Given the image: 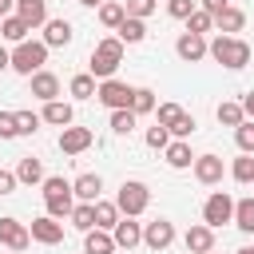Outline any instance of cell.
Returning <instances> with one entry per match:
<instances>
[{
    "mask_svg": "<svg viewBox=\"0 0 254 254\" xmlns=\"http://www.w3.org/2000/svg\"><path fill=\"white\" fill-rule=\"evenodd\" d=\"M167 163H171L175 171H183V167H194V155H190V143H183V139H175V143L167 147Z\"/></svg>",
    "mask_w": 254,
    "mask_h": 254,
    "instance_id": "obj_28",
    "label": "cell"
},
{
    "mask_svg": "<svg viewBox=\"0 0 254 254\" xmlns=\"http://www.w3.org/2000/svg\"><path fill=\"white\" fill-rule=\"evenodd\" d=\"M115 36H119L123 44H143V40H147V20H135V16H127V20L115 28Z\"/></svg>",
    "mask_w": 254,
    "mask_h": 254,
    "instance_id": "obj_24",
    "label": "cell"
},
{
    "mask_svg": "<svg viewBox=\"0 0 254 254\" xmlns=\"http://www.w3.org/2000/svg\"><path fill=\"white\" fill-rule=\"evenodd\" d=\"M214 115H218V123H222V127H242V123H246V111H242V103H230V99H222Z\"/></svg>",
    "mask_w": 254,
    "mask_h": 254,
    "instance_id": "obj_27",
    "label": "cell"
},
{
    "mask_svg": "<svg viewBox=\"0 0 254 254\" xmlns=\"http://www.w3.org/2000/svg\"><path fill=\"white\" fill-rule=\"evenodd\" d=\"M40 123H44V119H40L36 111H16V127H20V135H36Z\"/></svg>",
    "mask_w": 254,
    "mask_h": 254,
    "instance_id": "obj_40",
    "label": "cell"
},
{
    "mask_svg": "<svg viewBox=\"0 0 254 254\" xmlns=\"http://www.w3.org/2000/svg\"><path fill=\"white\" fill-rule=\"evenodd\" d=\"M234 143H238L242 155H254V123H250V119H246L242 127H234Z\"/></svg>",
    "mask_w": 254,
    "mask_h": 254,
    "instance_id": "obj_38",
    "label": "cell"
},
{
    "mask_svg": "<svg viewBox=\"0 0 254 254\" xmlns=\"http://www.w3.org/2000/svg\"><path fill=\"white\" fill-rule=\"evenodd\" d=\"M8 67H12V52L0 44V71H8Z\"/></svg>",
    "mask_w": 254,
    "mask_h": 254,
    "instance_id": "obj_46",
    "label": "cell"
},
{
    "mask_svg": "<svg viewBox=\"0 0 254 254\" xmlns=\"http://www.w3.org/2000/svg\"><path fill=\"white\" fill-rule=\"evenodd\" d=\"M155 111H159V127H167L175 139H187V135L194 131V115L183 111L179 103H159Z\"/></svg>",
    "mask_w": 254,
    "mask_h": 254,
    "instance_id": "obj_6",
    "label": "cell"
},
{
    "mask_svg": "<svg viewBox=\"0 0 254 254\" xmlns=\"http://www.w3.org/2000/svg\"><path fill=\"white\" fill-rule=\"evenodd\" d=\"M175 52H179V60H183V64H198V60H206V56H210V44H206V36L183 32V36L175 40Z\"/></svg>",
    "mask_w": 254,
    "mask_h": 254,
    "instance_id": "obj_10",
    "label": "cell"
},
{
    "mask_svg": "<svg viewBox=\"0 0 254 254\" xmlns=\"http://www.w3.org/2000/svg\"><path fill=\"white\" fill-rule=\"evenodd\" d=\"M202 222H206L210 230H218V226L234 222V198H230L226 190H214V194L202 202Z\"/></svg>",
    "mask_w": 254,
    "mask_h": 254,
    "instance_id": "obj_7",
    "label": "cell"
},
{
    "mask_svg": "<svg viewBox=\"0 0 254 254\" xmlns=\"http://www.w3.org/2000/svg\"><path fill=\"white\" fill-rule=\"evenodd\" d=\"M234 226L242 234H254V198H238L234 202Z\"/></svg>",
    "mask_w": 254,
    "mask_h": 254,
    "instance_id": "obj_31",
    "label": "cell"
},
{
    "mask_svg": "<svg viewBox=\"0 0 254 254\" xmlns=\"http://www.w3.org/2000/svg\"><path fill=\"white\" fill-rule=\"evenodd\" d=\"M0 246H8V250H16V254H24V250L32 246V230H28L20 218H0Z\"/></svg>",
    "mask_w": 254,
    "mask_h": 254,
    "instance_id": "obj_9",
    "label": "cell"
},
{
    "mask_svg": "<svg viewBox=\"0 0 254 254\" xmlns=\"http://www.w3.org/2000/svg\"><path fill=\"white\" fill-rule=\"evenodd\" d=\"M71 36H75V32H71L67 20H48V24H44V44H48V48H67Z\"/></svg>",
    "mask_w": 254,
    "mask_h": 254,
    "instance_id": "obj_21",
    "label": "cell"
},
{
    "mask_svg": "<svg viewBox=\"0 0 254 254\" xmlns=\"http://www.w3.org/2000/svg\"><path fill=\"white\" fill-rule=\"evenodd\" d=\"M32 95H36L40 103L60 99V75H52V71H36V75H32Z\"/></svg>",
    "mask_w": 254,
    "mask_h": 254,
    "instance_id": "obj_17",
    "label": "cell"
},
{
    "mask_svg": "<svg viewBox=\"0 0 254 254\" xmlns=\"http://www.w3.org/2000/svg\"><path fill=\"white\" fill-rule=\"evenodd\" d=\"M95 99H99L103 107H111V111H123V107H131V99H135V87H127V83H119V79H103L99 91H95Z\"/></svg>",
    "mask_w": 254,
    "mask_h": 254,
    "instance_id": "obj_8",
    "label": "cell"
},
{
    "mask_svg": "<svg viewBox=\"0 0 254 254\" xmlns=\"http://www.w3.org/2000/svg\"><path fill=\"white\" fill-rule=\"evenodd\" d=\"M111 238H115V246H119V250H131V246H139V242H143V226H139L135 218H119V222H115V230H111Z\"/></svg>",
    "mask_w": 254,
    "mask_h": 254,
    "instance_id": "obj_16",
    "label": "cell"
},
{
    "mask_svg": "<svg viewBox=\"0 0 254 254\" xmlns=\"http://www.w3.org/2000/svg\"><path fill=\"white\" fill-rule=\"evenodd\" d=\"M167 12H171L175 20H190V12H194V0H167Z\"/></svg>",
    "mask_w": 254,
    "mask_h": 254,
    "instance_id": "obj_42",
    "label": "cell"
},
{
    "mask_svg": "<svg viewBox=\"0 0 254 254\" xmlns=\"http://www.w3.org/2000/svg\"><path fill=\"white\" fill-rule=\"evenodd\" d=\"M147 147H155V151H167V147H171V131L155 123V127L147 131Z\"/></svg>",
    "mask_w": 254,
    "mask_h": 254,
    "instance_id": "obj_41",
    "label": "cell"
},
{
    "mask_svg": "<svg viewBox=\"0 0 254 254\" xmlns=\"http://www.w3.org/2000/svg\"><path fill=\"white\" fill-rule=\"evenodd\" d=\"M202 4V12H210V16H218L222 8H230V0H198Z\"/></svg>",
    "mask_w": 254,
    "mask_h": 254,
    "instance_id": "obj_45",
    "label": "cell"
},
{
    "mask_svg": "<svg viewBox=\"0 0 254 254\" xmlns=\"http://www.w3.org/2000/svg\"><path fill=\"white\" fill-rule=\"evenodd\" d=\"M238 254H254V246H242V250H238Z\"/></svg>",
    "mask_w": 254,
    "mask_h": 254,
    "instance_id": "obj_50",
    "label": "cell"
},
{
    "mask_svg": "<svg viewBox=\"0 0 254 254\" xmlns=\"http://www.w3.org/2000/svg\"><path fill=\"white\" fill-rule=\"evenodd\" d=\"M230 175H234V183H254V155H238L230 163Z\"/></svg>",
    "mask_w": 254,
    "mask_h": 254,
    "instance_id": "obj_34",
    "label": "cell"
},
{
    "mask_svg": "<svg viewBox=\"0 0 254 254\" xmlns=\"http://www.w3.org/2000/svg\"><path fill=\"white\" fill-rule=\"evenodd\" d=\"M79 4H87V8H95V4H107V0H79Z\"/></svg>",
    "mask_w": 254,
    "mask_h": 254,
    "instance_id": "obj_49",
    "label": "cell"
},
{
    "mask_svg": "<svg viewBox=\"0 0 254 254\" xmlns=\"http://www.w3.org/2000/svg\"><path fill=\"white\" fill-rule=\"evenodd\" d=\"M242 111H246V115H254V91H246V95H242Z\"/></svg>",
    "mask_w": 254,
    "mask_h": 254,
    "instance_id": "obj_47",
    "label": "cell"
},
{
    "mask_svg": "<svg viewBox=\"0 0 254 254\" xmlns=\"http://www.w3.org/2000/svg\"><path fill=\"white\" fill-rule=\"evenodd\" d=\"M71 190H75V198H79V202H99L103 179H99V175H79V179L71 183Z\"/></svg>",
    "mask_w": 254,
    "mask_h": 254,
    "instance_id": "obj_22",
    "label": "cell"
},
{
    "mask_svg": "<svg viewBox=\"0 0 254 254\" xmlns=\"http://www.w3.org/2000/svg\"><path fill=\"white\" fill-rule=\"evenodd\" d=\"M67 91H71L75 99H95V91H99V83H95V75H91V71H79V75H71V83H67Z\"/></svg>",
    "mask_w": 254,
    "mask_h": 254,
    "instance_id": "obj_25",
    "label": "cell"
},
{
    "mask_svg": "<svg viewBox=\"0 0 254 254\" xmlns=\"http://www.w3.org/2000/svg\"><path fill=\"white\" fill-rule=\"evenodd\" d=\"M242 24H246V12L242 8H222L218 16H214V28H218V36H234V32H242Z\"/></svg>",
    "mask_w": 254,
    "mask_h": 254,
    "instance_id": "obj_20",
    "label": "cell"
},
{
    "mask_svg": "<svg viewBox=\"0 0 254 254\" xmlns=\"http://www.w3.org/2000/svg\"><path fill=\"white\" fill-rule=\"evenodd\" d=\"M183 242H187V254H210L214 250V230L206 222H198V226H190L183 234Z\"/></svg>",
    "mask_w": 254,
    "mask_h": 254,
    "instance_id": "obj_15",
    "label": "cell"
},
{
    "mask_svg": "<svg viewBox=\"0 0 254 254\" xmlns=\"http://www.w3.org/2000/svg\"><path fill=\"white\" fill-rule=\"evenodd\" d=\"M119 64H123V40L119 36H111V40H99L95 48H91V75L103 83V79H115V71H119Z\"/></svg>",
    "mask_w": 254,
    "mask_h": 254,
    "instance_id": "obj_1",
    "label": "cell"
},
{
    "mask_svg": "<svg viewBox=\"0 0 254 254\" xmlns=\"http://www.w3.org/2000/svg\"><path fill=\"white\" fill-rule=\"evenodd\" d=\"M155 4H159V0H123V12L135 16V20H147V16L155 12Z\"/></svg>",
    "mask_w": 254,
    "mask_h": 254,
    "instance_id": "obj_39",
    "label": "cell"
},
{
    "mask_svg": "<svg viewBox=\"0 0 254 254\" xmlns=\"http://www.w3.org/2000/svg\"><path fill=\"white\" fill-rule=\"evenodd\" d=\"M91 147V131L87 127H64L60 131V151L64 155H83Z\"/></svg>",
    "mask_w": 254,
    "mask_h": 254,
    "instance_id": "obj_14",
    "label": "cell"
},
{
    "mask_svg": "<svg viewBox=\"0 0 254 254\" xmlns=\"http://www.w3.org/2000/svg\"><path fill=\"white\" fill-rule=\"evenodd\" d=\"M159 103H155V91L151 87H135V99H131V111L135 115H147V111H155Z\"/></svg>",
    "mask_w": 254,
    "mask_h": 254,
    "instance_id": "obj_36",
    "label": "cell"
},
{
    "mask_svg": "<svg viewBox=\"0 0 254 254\" xmlns=\"http://www.w3.org/2000/svg\"><path fill=\"white\" fill-rule=\"evenodd\" d=\"M44 123H52V127H71V119H75V111H71V103H64V99H52V103H44V115H40Z\"/></svg>",
    "mask_w": 254,
    "mask_h": 254,
    "instance_id": "obj_19",
    "label": "cell"
},
{
    "mask_svg": "<svg viewBox=\"0 0 254 254\" xmlns=\"http://www.w3.org/2000/svg\"><path fill=\"white\" fill-rule=\"evenodd\" d=\"M28 32H32V28H28L20 16H4V20H0V36H4V40H12V44H24V40H28Z\"/></svg>",
    "mask_w": 254,
    "mask_h": 254,
    "instance_id": "obj_26",
    "label": "cell"
},
{
    "mask_svg": "<svg viewBox=\"0 0 254 254\" xmlns=\"http://www.w3.org/2000/svg\"><path fill=\"white\" fill-rule=\"evenodd\" d=\"M16 183H20V179H16V171H0V194H12V190H16Z\"/></svg>",
    "mask_w": 254,
    "mask_h": 254,
    "instance_id": "obj_44",
    "label": "cell"
},
{
    "mask_svg": "<svg viewBox=\"0 0 254 254\" xmlns=\"http://www.w3.org/2000/svg\"><path fill=\"white\" fill-rule=\"evenodd\" d=\"M222 175H226V167H222L218 155H194V179H198L202 187H218Z\"/></svg>",
    "mask_w": 254,
    "mask_h": 254,
    "instance_id": "obj_11",
    "label": "cell"
},
{
    "mask_svg": "<svg viewBox=\"0 0 254 254\" xmlns=\"http://www.w3.org/2000/svg\"><path fill=\"white\" fill-rule=\"evenodd\" d=\"M12 8H16V0H0V20H4V16L12 12Z\"/></svg>",
    "mask_w": 254,
    "mask_h": 254,
    "instance_id": "obj_48",
    "label": "cell"
},
{
    "mask_svg": "<svg viewBox=\"0 0 254 254\" xmlns=\"http://www.w3.org/2000/svg\"><path fill=\"white\" fill-rule=\"evenodd\" d=\"M20 127H16V111H0V139H16Z\"/></svg>",
    "mask_w": 254,
    "mask_h": 254,
    "instance_id": "obj_43",
    "label": "cell"
},
{
    "mask_svg": "<svg viewBox=\"0 0 254 254\" xmlns=\"http://www.w3.org/2000/svg\"><path fill=\"white\" fill-rule=\"evenodd\" d=\"M119 246H115V238H111V230H87V238H83V254H115Z\"/></svg>",
    "mask_w": 254,
    "mask_h": 254,
    "instance_id": "obj_23",
    "label": "cell"
},
{
    "mask_svg": "<svg viewBox=\"0 0 254 254\" xmlns=\"http://www.w3.org/2000/svg\"><path fill=\"white\" fill-rule=\"evenodd\" d=\"M32 242H44V246H56V242H64V222L60 218H52V214H44V218H32Z\"/></svg>",
    "mask_w": 254,
    "mask_h": 254,
    "instance_id": "obj_12",
    "label": "cell"
},
{
    "mask_svg": "<svg viewBox=\"0 0 254 254\" xmlns=\"http://www.w3.org/2000/svg\"><path fill=\"white\" fill-rule=\"evenodd\" d=\"M16 16L28 28H40V24H48V0H16Z\"/></svg>",
    "mask_w": 254,
    "mask_h": 254,
    "instance_id": "obj_18",
    "label": "cell"
},
{
    "mask_svg": "<svg viewBox=\"0 0 254 254\" xmlns=\"http://www.w3.org/2000/svg\"><path fill=\"white\" fill-rule=\"evenodd\" d=\"M12 254H16V250H12Z\"/></svg>",
    "mask_w": 254,
    "mask_h": 254,
    "instance_id": "obj_52",
    "label": "cell"
},
{
    "mask_svg": "<svg viewBox=\"0 0 254 254\" xmlns=\"http://www.w3.org/2000/svg\"><path fill=\"white\" fill-rule=\"evenodd\" d=\"M135 119H139V115H135L131 107H123V111H111V131H115V135H131Z\"/></svg>",
    "mask_w": 254,
    "mask_h": 254,
    "instance_id": "obj_37",
    "label": "cell"
},
{
    "mask_svg": "<svg viewBox=\"0 0 254 254\" xmlns=\"http://www.w3.org/2000/svg\"><path fill=\"white\" fill-rule=\"evenodd\" d=\"M210 28H214V16H210V12H202V8H194V12H190V20H187V32L206 36Z\"/></svg>",
    "mask_w": 254,
    "mask_h": 254,
    "instance_id": "obj_35",
    "label": "cell"
},
{
    "mask_svg": "<svg viewBox=\"0 0 254 254\" xmlns=\"http://www.w3.org/2000/svg\"><path fill=\"white\" fill-rule=\"evenodd\" d=\"M250 44L246 40H238V36H214L210 40V60L214 64H222V67H230V71H238V67H246L250 64Z\"/></svg>",
    "mask_w": 254,
    "mask_h": 254,
    "instance_id": "obj_3",
    "label": "cell"
},
{
    "mask_svg": "<svg viewBox=\"0 0 254 254\" xmlns=\"http://www.w3.org/2000/svg\"><path fill=\"white\" fill-rule=\"evenodd\" d=\"M115 222H119V206L99 198L95 202V230H115Z\"/></svg>",
    "mask_w": 254,
    "mask_h": 254,
    "instance_id": "obj_30",
    "label": "cell"
},
{
    "mask_svg": "<svg viewBox=\"0 0 254 254\" xmlns=\"http://www.w3.org/2000/svg\"><path fill=\"white\" fill-rule=\"evenodd\" d=\"M143 242H147L151 250H167V246L175 242V222H167V218L147 222V226H143Z\"/></svg>",
    "mask_w": 254,
    "mask_h": 254,
    "instance_id": "obj_13",
    "label": "cell"
},
{
    "mask_svg": "<svg viewBox=\"0 0 254 254\" xmlns=\"http://www.w3.org/2000/svg\"><path fill=\"white\" fill-rule=\"evenodd\" d=\"M127 20V12H123V4H115V0H107V4H99V24L103 28H119Z\"/></svg>",
    "mask_w": 254,
    "mask_h": 254,
    "instance_id": "obj_33",
    "label": "cell"
},
{
    "mask_svg": "<svg viewBox=\"0 0 254 254\" xmlns=\"http://www.w3.org/2000/svg\"><path fill=\"white\" fill-rule=\"evenodd\" d=\"M16 179H20V183H28V187H32V183H44V179H48V175H44V163H40V159H32V155H28V159H20V167H16Z\"/></svg>",
    "mask_w": 254,
    "mask_h": 254,
    "instance_id": "obj_29",
    "label": "cell"
},
{
    "mask_svg": "<svg viewBox=\"0 0 254 254\" xmlns=\"http://www.w3.org/2000/svg\"><path fill=\"white\" fill-rule=\"evenodd\" d=\"M44 206H48L52 218H71V210H75V190H71V183H67L64 175H48V179H44Z\"/></svg>",
    "mask_w": 254,
    "mask_h": 254,
    "instance_id": "obj_2",
    "label": "cell"
},
{
    "mask_svg": "<svg viewBox=\"0 0 254 254\" xmlns=\"http://www.w3.org/2000/svg\"><path fill=\"white\" fill-rule=\"evenodd\" d=\"M71 226H75V230H83V234H87V230H95V202H79V206L71 210Z\"/></svg>",
    "mask_w": 254,
    "mask_h": 254,
    "instance_id": "obj_32",
    "label": "cell"
},
{
    "mask_svg": "<svg viewBox=\"0 0 254 254\" xmlns=\"http://www.w3.org/2000/svg\"><path fill=\"white\" fill-rule=\"evenodd\" d=\"M210 254H218V250H210Z\"/></svg>",
    "mask_w": 254,
    "mask_h": 254,
    "instance_id": "obj_51",
    "label": "cell"
},
{
    "mask_svg": "<svg viewBox=\"0 0 254 254\" xmlns=\"http://www.w3.org/2000/svg\"><path fill=\"white\" fill-rule=\"evenodd\" d=\"M44 60H48V44L44 40H24L12 52V71H20V75L32 79L36 71H44Z\"/></svg>",
    "mask_w": 254,
    "mask_h": 254,
    "instance_id": "obj_4",
    "label": "cell"
},
{
    "mask_svg": "<svg viewBox=\"0 0 254 254\" xmlns=\"http://www.w3.org/2000/svg\"><path fill=\"white\" fill-rule=\"evenodd\" d=\"M147 202H151V187L139 183V179H127V183L119 187V194H115V206H119L123 218H139V214L147 210Z\"/></svg>",
    "mask_w": 254,
    "mask_h": 254,
    "instance_id": "obj_5",
    "label": "cell"
}]
</instances>
